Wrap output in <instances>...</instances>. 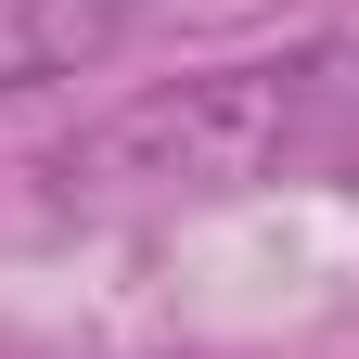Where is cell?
<instances>
[{"label": "cell", "instance_id": "obj_1", "mask_svg": "<svg viewBox=\"0 0 359 359\" xmlns=\"http://www.w3.org/2000/svg\"><path fill=\"white\" fill-rule=\"evenodd\" d=\"M359 128V39H308V52L205 65L180 90H142L103 128L52 154V193H257Z\"/></svg>", "mask_w": 359, "mask_h": 359}, {"label": "cell", "instance_id": "obj_2", "mask_svg": "<svg viewBox=\"0 0 359 359\" xmlns=\"http://www.w3.org/2000/svg\"><path fill=\"white\" fill-rule=\"evenodd\" d=\"M128 26H142V0H0V90L90 77Z\"/></svg>", "mask_w": 359, "mask_h": 359}]
</instances>
